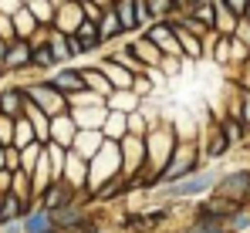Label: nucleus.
<instances>
[{
	"mask_svg": "<svg viewBox=\"0 0 250 233\" xmlns=\"http://www.w3.org/2000/svg\"><path fill=\"white\" fill-rule=\"evenodd\" d=\"M209 183H213V172H200V176H193V179H186V183L172 186L169 193H172V196H193V193H203Z\"/></svg>",
	"mask_w": 250,
	"mask_h": 233,
	"instance_id": "f257e3e1",
	"label": "nucleus"
},
{
	"mask_svg": "<svg viewBox=\"0 0 250 233\" xmlns=\"http://www.w3.org/2000/svg\"><path fill=\"white\" fill-rule=\"evenodd\" d=\"M51 85H54V88H64V91H75V88L84 85V78H82V71H61V75H54Z\"/></svg>",
	"mask_w": 250,
	"mask_h": 233,
	"instance_id": "f03ea898",
	"label": "nucleus"
},
{
	"mask_svg": "<svg viewBox=\"0 0 250 233\" xmlns=\"http://www.w3.org/2000/svg\"><path fill=\"white\" fill-rule=\"evenodd\" d=\"M152 41H156L163 51H169V54H176V51H179V41L172 38L166 27H156V31H152Z\"/></svg>",
	"mask_w": 250,
	"mask_h": 233,
	"instance_id": "7ed1b4c3",
	"label": "nucleus"
},
{
	"mask_svg": "<svg viewBox=\"0 0 250 233\" xmlns=\"http://www.w3.org/2000/svg\"><path fill=\"white\" fill-rule=\"evenodd\" d=\"M98 38H102V34H98L91 24H82V27H78V44H82V51H91Z\"/></svg>",
	"mask_w": 250,
	"mask_h": 233,
	"instance_id": "20e7f679",
	"label": "nucleus"
},
{
	"mask_svg": "<svg viewBox=\"0 0 250 233\" xmlns=\"http://www.w3.org/2000/svg\"><path fill=\"white\" fill-rule=\"evenodd\" d=\"M250 186V176L247 172H237V176H230L227 183H223V193H244Z\"/></svg>",
	"mask_w": 250,
	"mask_h": 233,
	"instance_id": "39448f33",
	"label": "nucleus"
},
{
	"mask_svg": "<svg viewBox=\"0 0 250 233\" xmlns=\"http://www.w3.org/2000/svg\"><path fill=\"white\" fill-rule=\"evenodd\" d=\"M119 31H122V17H119V14H108V17H105V24H102V31H98V34H102V38H115V34H119Z\"/></svg>",
	"mask_w": 250,
	"mask_h": 233,
	"instance_id": "423d86ee",
	"label": "nucleus"
},
{
	"mask_svg": "<svg viewBox=\"0 0 250 233\" xmlns=\"http://www.w3.org/2000/svg\"><path fill=\"white\" fill-rule=\"evenodd\" d=\"M132 7H135L132 0H122V3H119V14H122V27H135V24H139V21H135V17H139V10H132Z\"/></svg>",
	"mask_w": 250,
	"mask_h": 233,
	"instance_id": "0eeeda50",
	"label": "nucleus"
},
{
	"mask_svg": "<svg viewBox=\"0 0 250 233\" xmlns=\"http://www.w3.org/2000/svg\"><path fill=\"white\" fill-rule=\"evenodd\" d=\"M31 95H34V98H41L44 108H61V95H51V91H44V88H34Z\"/></svg>",
	"mask_w": 250,
	"mask_h": 233,
	"instance_id": "6e6552de",
	"label": "nucleus"
},
{
	"mask_svg": "<svg viewBox=\"0 0 250 233\" xmlns=\"http://www.w3.org/2000/svg\"><path fill=\"white\" fill-rule=\"evenodd\" d=\"M179 44H183V51H186V54L200 58V41H196V38H189L186 31H179Z\"/></svg>",
	"mask_w": 250,
	"mask_h": 233,
	"instance_id": "1a4fd4ad",
	"label": "nucleus"
},
{
	"mask_svg": "<svg viewBox=\"0 0 250 233\" xmlns=\"http://www.w3.org/2000/svg\"><path fill=\"white\" fill-rule=\"evenodd\" d=\"M27 58H31V51H27L24 44H17V51H10V54H7V61H10V64H24Z\"/></svg>",
	"mask_w": 250,
	"mask_h": 233,
	"instance_id": "9d476101",
	"label": "nucleus"
},
{
	"mask_svg": "<svg viewBox=\"0 0 250 233\" xmlns=\"http://www.w3.org/2000/svg\"><path fill=\"white\" fill-rule=\"evenodd\" d=\"M27 230H31V233H41V230H47V216H44V213L31 216V220H27Z\"/></svg>",
	"mask_w": 250,
	"mask_h": 233,
	"instance_id": "9b49d317",
	"label": "nucleus"
},
{
	"mask_svg": "<svg viewBox=\"0 0 250 233\" xmlns=\"http://www.w3.org/2000/svg\"><path fill=\"white\" fill-rule=\"evenodd\" d=\"M58 203H64V190H58V186H54V190L47 193V210H51V206H58Z\"/></svg>",
	"mask_w": 250,
	"mask_h": 233,
	"instance_id": "f8f14e48",
	"label": "nucleus"
},
{
	"mask_svg": "<svg viewBox=\"0 0 250 233\" xmlns=\"http://www.w3.org/2000/svg\"><path fill=\"white\" fill-rule=\"evenodd\" d=\"M54 58H58L54 51H38V54H34V61H38V64H51Z\"/></svg>",
	"mask_w": 250,
	"mask_h": 233,
	"instance_id": "ddd939ff",
	"label": "nucleus"
},
{
	"mask_svg": "<svg viewBox=\"0 0 250 233\" xmlns=\"http://www.w3.org/2000/svg\"><path fill=\"white\" fill-rule=\"evenodd\" d=\"M0 105H3L7 112H14V108H17V95H3V98H0Z\"/></svg>",
	"mask_w": 250,
	"mask_h": 233,
	"instance_id": "4468645a",
	"label": "nucleus"
},
{
	"mask_svg": "<svg viewBox=\"0 0 250 233\" xmlns=\"http://www.w3.org/2000/svg\"><path fill=\"white\" fill-rule=\"evenodd\" d=\"M21 210H17V199H7V206H3V213L0 216H17Z\"/></svg>",
	"mask_w": 250,
	"mask_h": 233,
	"instance_id": "2eb2a0df",
	"label": "nucleus"
},
{
	"mask_svg": "<svg viewBox=\"0 0 250 233\" xmlns=\"http://www.w3.org/2000/svg\"><path fill=\"white\" fill-rule=\"evenodd\" d=\"M149 3H152V10H156V14H163V10H169V3H172V0H149Z\"/></svg>",
	"mask_w": 250,
	"mask_h": 233,
	"instance_id": "dca6fc26",
	"label": "nucleus"
},
{
	"mask_svg": "<svg viewBox=\"0 0 250 233\" xmlns=\"http://www.w3.org/2000/svg\"><path fill=\"white\" fill-rule=\"evenodd\" d=\"M247 3H250V0H230V7H233L237 14H247Z\"/></svg>",
	"mask_w": 250,
	"mask_h": 233,
	"instance_id": "f3484780",
	"label": "nucleus"
},
{
	"mask_svg": "<svg viewBox=\"0 0 250 233\" xmlns=\"http://www.w3.org/2000/svg\"><path fill=\"white\" fill-rule=\"evenodd\" d=\"M108 132L119 135V132H122V118H108Z\"/></svg>",
	"mask_w": 250,
	"mask_h": 233,
	"instance_id": "a211bd4d",
	"label": "nucleus"
},
{
	"mask_svg": "<svg viewBox=\"0 0 250 233\" xmlns=\"http://www.w3.org/2000/svg\"><path fill=\"white\" fill-rule=\"evenodd\" d=\"M244 118H247V122H250V95H247V98H244Z\"/></svg>",
	"mask_w": 250,
	"mask_h": 233,
	"instance_id": "6ab92c4d",
	"label": "nucleus"
},
{
	"mask_svg": "<svg viewBox=\"0 0 250 233\" xmlns=\"http://www.w3.org/2000/svg\"><path fill=\"white\" fill-rule=\"evenodd\" d=\"M247 17H250V3H247Z\"/></svg>",
	"mask_w": 250,
	"mask_h": 233,
	"instance_id": "aec40b11",
	"label": "nucleus"
},
{
	"mask_svg": "<svg viewBox=\"0 0 250 233\" xmlns=\"http://www.w3.org/2000/svg\"><path fill=\"white\" fill-rule=\"evenodd\" d=\"M209 233H220V230H209Z\"/></svg>",
	"mask_w": 250,
	"mask_h": 233,
	"instance_id": "412c9836",
	"label": "nucleus"
},
{
	"mask_svg": "<svg viewBox=\"0 0 250 233\" xmlns=\"http://www.w3.org/2000/svg\"><path fill=\"white\" fill-rule=\"evenodd\" d=\"M41 233H51V230H41Z\"/></svg>",
	"mask_w": 250,
	"mask_h": 233,
	"instance_id": "4be33fe9",
	"label": "nucleus"
},
{
	"mask_svg": "<svg viewBox=\"0 0 250 233\" xmlns=\"http://www.w3.org/2000/svg\"><path fill=\"white\" fill-rule=\"evenodd\" d=\"M193 3H200V0H193Z\"/></svg>",
	"mask_w": 250,
	"mask_h": 233,
	"instance_id": "5701e85b",
	"label": "nucleus"
}]
</instances>
